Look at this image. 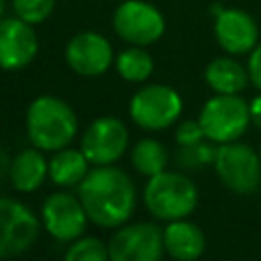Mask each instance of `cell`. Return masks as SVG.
I'll return each instance as SVG.
<instances>
[{
  "mask_svg": "<svg viewBox=\"0 0 261 261\" xmlns=\"http://www.w3.org/2000/svg\"><path fill=\"white\" fill-rule=\"evenodd\" d=\"M90 222L102 228L126 224L137 206V188L130 175L116 165H94L77 186Z\"/></svg>",
  "mask_w": 261,
  "mask_h": 261,
  "instance_id": "6da1fadb",
  "label": "cell"
},
{
  "mask_svg": "<svg viewBox=\"0 0 261 261\" xmlns=\"http://www.w3.org/2000/svg\"><path fill=\"white\" fill-rule=\"evenodd\" d=\"M77 114L75 110L59 96L43 94L37 96L24 116V128L31 145L41 151L55 153L69 147L77 135Z\"/></svg>",
  "mask_w": 261,
  "mask_h": 261,
  "instance_id": "7a4b0ae2",
  "label": "cell"
},
{
  "mask_svg": "<svg viewBox=\"0 0 261 261\" xmlns=\"http://www.w3.org/2000/svg\"><path fill=\"white\" fill-rule=\"evenodd\" d=\"M143 202L159 220L169 222L188 218L198 204V188L188 175L165 169L153 177H147Z\"/></svg>",
  "mask_w": 261,
  "mask_h": 261,
  "instance_id": "3957f363",
  "label": "cell"
},
{
  "mask_svg": "<svg viewBox=\"0 0 261 261\" xmlns=\"http://www.w3.org/2000/svg\"><path fill=\"white\" fill-rule=\"evenodd\" d=\"M184 102L177 90L165 84H147L128 102L130 120L143 130L169 128L181 114Z\"/></svg>",
  "mask_w": 261,
  "mask_h": 261,
  "instance_id": "277c9868",
  "label": "cell"
},
{
  "mask_svg": "<svg viewBox=\"0 0 261 261\" xmlns=\"http://www.w3.org/2000/svg\"><path fill=\"white\" fill-rule=\"evenodd\" d=\"M198 120L204 128L206 139L222 145L245 135L251 122V112L249 104L239 94H216L206 100Z\"/></svg>",
  "mask_w": 261,
  "mask_h": 261,
  "instance_id": "5b68a950",
  "label": "cell"
},
{
  "mask_svg": "<svg viewBox=\"0 0 261 261\" xmlns=\"http://www.w3.org/2000/svg\"><path fill=\"white\" fill-rule=\"evenodd\" d=\"M112 29L124 43L147 47L163 37L165 16L147 0H124L114 8Z\"/></svg>",
  "mask_w": 261,
  "mask_h": 261,
  "instance_id": "8992f818",
  "label": "cell"
},
{
  "mask_svg": "<svg viewBox=\"0 0 261 261\" xmlns=\"http://www.w3.org/2000/svg\"><path fill=\"white\" fill-rule=\"evenodd\" d=\"M212 165L220 181L237 194H251L261 184V157L245 143L218 145Z\"/></svg>",
  "mask_w": 261,
  "mask_h": 261,
  "instance_id": "52a82bcc",
  "label": "cell"
},
{
  "mask_svg": "<svg viewBox=\"0 0 261 261\" xmlns=\"http://www.w3.org/2000/svg\"><path fill=\"white\" fill-rule=\"evenodd\" d=\"M41 218L20 200L0 196V259L27 253L37 241Z\"/></svg>",
  "mask_w": 261,
  "mask_h": 261,
  "instance_id": "ba28073f",
  "label": "cell"
},
{
  "mask_svg": "<svg viewBox=\"0 0 261 261\" xmlns=\"http://www.w3.org/2000/svg\"><path fill=\"white\" fill-rule=\"evenodd\" d=\"M163 228L153 222H126L108 239L110 261H161Z\"/></svg>",
  "mask_w": 261,
  "mask_h": 261,
  "instance_id": "9c48e42d",
  "label": "cell"
},
{
  "mask_svg": "<svg viewBox=\"0 0 261 261\" xmlns=\"http://www.w3.org/2000/svg\"><path fill=\"white\" fill-rule=\"evenodd\" d=\"M128 128L116 116L94 118L84 135L80 149L92 165H114L128 149Z\"/></svg>",
  "mask_w": 261,
  "mask_h": 261,
  "instance_id": "30bf717a",
  "label": "cell"
},
{
  "mask_svg": "<svg viewBox=\"0 0 261 261\" xmlns=\"http://www.w3.org/2000/svg\"><path fill=\"white\" fill-rule=\"evenodd\" d=\"M88 220L82 200L67 192L49 194L41 204V226L59 243H73L84 237Z\"/></svg>",
  "mask_w": 261,
  "mask_h": 261,
  "instance_id": "8fae6325",
  "label": "cell"
},
{
  "mask_svg": "<svg viewBox=\"0 0 261 261\" xmlns=\"http://www.w3.org/2000/svg\"><path fill=\"white\" fill-rule=\"evenodd\" d=\"M65 61L77 75L98 77L114 63V51L104 35L96 31H82L67 41Z\"/></svg>",
  "mask_w": 261,
  "mask_h": 261,
  "instance_id": "7c38bea8",
  "label": "cell"
},
{
  "mask_svg": "<svg viewBox=\"0 0 261 261\" xmlns=\"http://www.w3.org/2000/svg\"><path fill=\"white\" fill-rule=\"evenodd\" d=\"M37 51L39 39L31 22L16 14L0 20V69H22L37 57Z\"/></svg>",
  "mask_w": 261,
  "mask_h": 261,
  "instance_id": "4fadbf2b",
  "label": "cell"
},
{
  "mask_svg": "<svg viewBox=\"0 0 261 261\" xmlns=\"http://www.w3.org/2000/svg\"><path fill=\"white\" fill-rule=\"evenodd\" d=\"M214 37L228 55H245L257 47L259 27L243 8H220L214 14Z\"/></svg>",
  "mask_w": 261,
  "mask_h": 261,
  "instance_id": "5bb4252c",
  "label": "cell"
},
{
  "mask_svg": "<svg viewBox=\"0 0 261 261\" xmlns=\"http://www.w3.org/2000/svg\"><path fill=\"white\" fill-rule=\"evenodd\" d=\"M165 253L175 261H196L206 249V237L202 228L188 218L169 220L163 228Z\"/></svg>",
  "mask_w": 261,
  "mask_h": 261,
  "instance_id": "9a60e30c",
  "label": "cell"
},
{
  "mask_svg": "<svg viewBox=\"0 0 261 261\" xmlns=\"http://www.w3.org/2000/svg\"><path fill=\"white\" fill-rule=\"evenodd\" d=\"M43 153L45 151H41L39 147L33 145V147H27L20 153H16V157H12L8 179L16 192L31 194L45 184V179L49 175V161L45 159Z\"/></svg>",
  "mask_w": 261,
  "mask_h": 261,
  "instance_id": "2e32d148",
  "label": "cell"
},
{
  "mask_svg": "<svg viewBox=\"0 0 261 261\" xmlns=\"http://www.w3.org/2000/svg\"><path fill=\"white\" fill-rule=\"evenodd\" d=\"M204 80L216 94H239L251 82L249 69L228 55L212 59L204 69Z\"/></svg>",
  "mask_w": 261,
  "mask_h": 261,
  "instance_id": "e0dca14e",
  "label": "cell"
},
{
  "mask_svg": "<svg viewBox=\"0 0 261 261\" xmlns=\"http://www.w3.org/2000/svg\"><path fill=\"white\" fill-rule=\"evenodd\" d=\"M90 165L92 163L88 161L82 149H71V147L59 149L49 159V179L61 188L80 186L82 179L88 175Z\"/></svg>",
  "mask_w": 261,
  "mask_h": 261,
  "instance_id": "ac0fdd59",
  "label": "cell"
},
{
  "mask_svg": "<svg viewBox=\"0 0 261 261\" xmlns=\"http://www.w3.org/2000/svg\"><path fill=\"white\" fill-rule=\"evenodd\" d=\"M169 161V153L165 145L157 139H141L130 149V165L137 173L145 177H153L161 171H165Z\"/></svg>",
  "mask_w": 261,
  "mask_h": 261,
  "instance_id": "d6986e66",
  "label": "cell"
},
{
  "mask_svg": "<svg viewBox=\"0 0 261 261\" xmlns=\"http://www.w3.org/2000/svg\"><path fill=\"white\" fill-rule=\"evenodd\" d=\"M114 67H116V73L124 82L139 84V82H145L151 77L155 63H153V57L149 55V51L145 47L130 45L114 57Z\"/></svg>",
  "mask_w": 261,
  "mask_h": 261,
  "instance_id": "ffe728a7",
  "label": "cell"
},
{
  "mask_svg": "<svg viewBox=\"0 0 261 261\" xmlns=\"http://www.w3.org/2000/svg\"><path fill=\"white\" fill-rule=\"evenodd\" d=\"M63 261H110L108 243L98 237H80L67 247Z\"/></svg>",
  "mask_w": 261,
  "mask_h": 261,
  "instance_id": "44dd1931",
  "label": "cell"
},
{
  "mask_svg": "<svg viewBox=\"0 0 261 261\" xmlns=\"http://www.w3.org/2000/svg\"><path fill=\"white\" fill-rule=\"evenodd\" d=\"M14 14L31 24H39L49 18L55 8V0H10Z\"/></svg>",
  "mask_w": 261,
  "mask_h": 261,
  "instance_id": "7402d4cb",
  "label": "cell"
},
{
  "mask_svg": "<svg viewBox=\"0 0 261 261\" xmlns=\"http://www.w3.org/2000/svg\"><path fill=\"white\" fill-rule=\"evenodd\" d=\"M214 155H216V147L202 141V143L192 145V147H179L175 161L181 167L196 169V167H202L206 163H214Z\"/></svg>",
  "mask_w": 261,
  "mask_h": 261,
  "instance_id": "603a6c76",
  "label": "cell"
},
{
  "mask_svg": "<svg viewBox=\"0 0 261 261\" xmlns=\"http://www.w3.org/2000/svg\"><path fill=\"white\" fill-rule=\"evenodd\" d=\"M204 139H206V135H204L200 120H184L175 128V143L179 147H192V145L202 143Z\"/></svg>",
  "mask_w": 261,
  "mask_h": 261,
  "instance_id": "cb8c5ba5",
  "label": "cell"
},
{
  "mask_svg": "<svg viewBox=\"0 0 261 261\" xmlns=\"http://www.w3.org/2000/svg\"><path fill=\"white\" fill-rule=\"evenodd\" d=\"M247 69H249L251 84H253L257 90H261V41H259V43H257V47L249 53Z\"/></svg>",
  "mask_w": 261,
  "mask_h": 261,
  "instance_id": "d4e9b609",
  "label": "cell"
},
{
  "mask_svg": "<svg viewBox=\"0 0 261 261\" xmlns=\"http://www.w3.org/2000/svg\"><path fill=\"white\" fill-rule=\"evenodd\" d=\"M249 112H251V122L261 128V94L255 96V98L249 102Z\"/></svg>",
  "mask_w": 261,
  "mask_h": 261,
  "instance_id": "484cf974",
  "label": "cell"
},
{
  "mask_svg": "<svg viewBox=\"0 0 261 261\" xmlns=\"http://www.w3.org/2000/svg\"><path fill=\"white\" fill-rule=\"evenodd\" d=\"M10 161H12V159L8 157V153H6V151L0 147V184H2V181L8 177V171H10Z\"/></svg>",
  "mask_w": 261,
  "mask_h": 261,
  "instance_id": "4316f807",
  "label": "cell"
},
{
  "mask_svg": "<svg viewBox=\"0 0 261 261\" xmlns=\"http://www.w3.org/2000/svg\"><path fill=\"white\" fill-rule=\"evenodd\" d=\"M4 8H6V4H4V0H0V20H2V14H4Z\"/></svg>",
  "mask_w": 261,
  "mask_h": 261,
  "instance_id": "83f0119b",
  "label": "cell"
},
{
  "mask_svg": "<svg viewBox=\"0 0 261 261\" xmlns=\"http://www.w3.org/2000/svg\"><path fill=\"white\" fill-rule=\"evenodd\" d=\"M259 157H261V151H259Z\"/></svg>",
  "mask_w": 261,
  "mask_h": 261,
  "instance_id": "f1b7e54d",
  "label": "cell"
}]
</instances>
